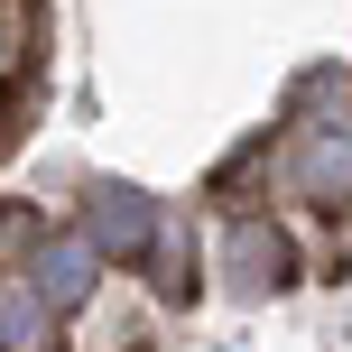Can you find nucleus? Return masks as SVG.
Listing matches in <instances>:
<instances>
[{
	"label": "nucleus",
	"mask_w": 352,
	"mask_h": 352,
	"mask_svg": "<svg viewBox=\"0 0 352 352\" xmlns=\"http://www.w3.org/2000/svg\"><path fill=\"white\" fill-rule=\"evenodd\" d=\"M148 223H158V213H148V195L140 186H102L93 195V250H148Z\"/></svg>",
	"instance_id": "1"
},
{
	"label": "nucleus",
	"mask_w": 352,
	"mask_h": 352,
	"mask_svg": "<svg viewBox=\"0 0 352 352\" xmlns=\"http://www.w3.org/2000/svg\"><path fill=\"white\" fill-rule=\"evenodd\" d=\"M37 297L47 306H84L93 297V241H47L37 250Z\"/></svg>",
	"instance_id": "2"
},
{
	"label": "nucleus",
	"mask_w": 352,
	"mask_h": 352,
	"mask_svg": "<svg viewBox=\"0 0 352 352\" xmlns=\"http://www.w3.org/2000/svg\"><path fill=\"white\" fill-rule=\"evenodd\" d=\"M47 334V297L37 287H0V352H37Z\"/></svg>",
	"instance_id": "3"
},
{
	"label": "nucleus",
	"mask_w": 352,
	"mask_h": 352,
	"mask_svg": "<svg viewBox=\"0 0 352 352\" xmlns=\"http://www.w3.org/2000/svg\"><path fill=\"white\" fill-rule=\"evenodd\" d=\"M232 260H241L250 287H260V278L278 287V278H287V241H278V232H241V241H232Z\"/></svg>",
	"instance_id": "4"
}]
</instances>
